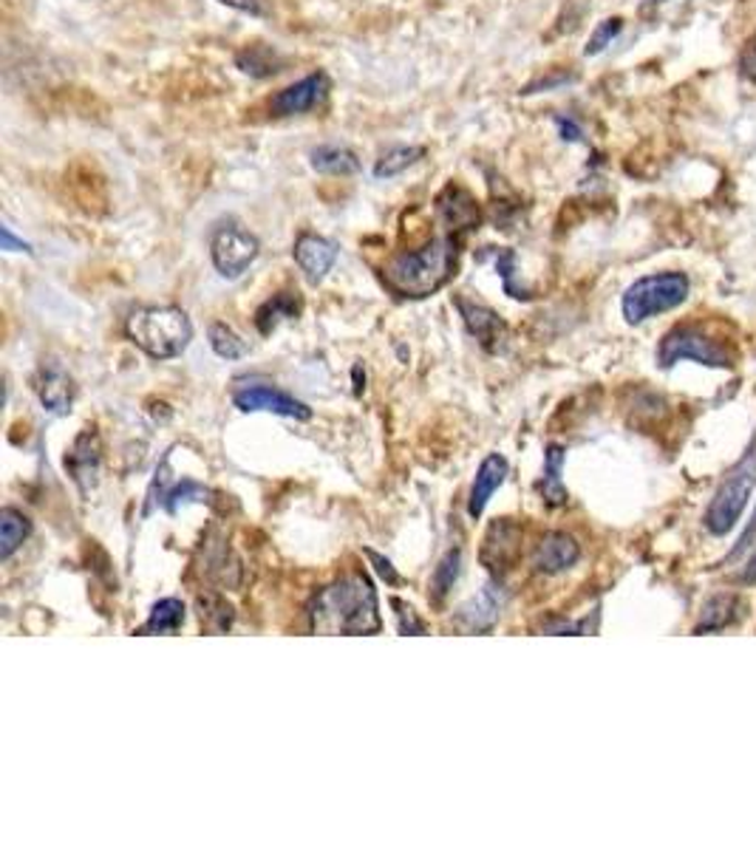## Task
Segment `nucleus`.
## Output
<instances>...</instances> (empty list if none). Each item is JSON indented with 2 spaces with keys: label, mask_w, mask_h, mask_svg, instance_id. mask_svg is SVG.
Listing matches in <instances>:
<instances>
[{
  "label": "nucleus",
  "mask_w": 756,
  "mask_h": 849,
  "mask_svg": "<svg viewBox=\"0 0 756 849\" xmlns=\"http://www.w3.org/2000/svg\"><path fill=\"white\" fill-rule=\"evenodd\" d=\"M310 626L317 634H377L382 618L375 583L363 572L329 583L312 600Z\"/></svg>",
  "instance_id": "1"
},
{
  "label": "nucleus",
  "mask_w": 756,
  "mask_h": 849,
  "mask_svg": "<svg viewBox=\"0 0 756 849\" xmlns=\"http://www.w3.org/2000/svg\"><path fill=\"white\" fill-rule=\"evenodd\" d=\"M456 258H459V238H431L419 250L394 255L382 269V281L400 297H428L454 278Z\"/></svg>",
  "instance_id": "2"
},
{
  "label": "nucleus",
  "mask_w": 756,
  "mask_h": 849,
  "mask_svg": "<svg viewBox=\"0 0 756 849\" xmlns=\"http://www.w3.org/2000/svg\"><path fill=\"white\" fill-rule=\"evenodd\" d=\"M125 334L153 360H174L193 340V324L179 306H139L125 320Z\"/></svg>",
  "instance_id": "3"
},
{
  "label": "nucleus",
  "mask_w": 756,
  "mask_h": 849,
  "mask_svg": "<svg viewBox=\"0 0 756 849\" xmlns=\"http://www.w3.org/2000/svg\"><path fill=\"white\" fill-rule=\"evenodd\" d=\"M689 292H692V283H689L683 273L646 275V278H638L623 292L620 309H623L627 324L638 326L648 320V317L678 309L680 303H685Z\"/></svg>",
  "instance_id": "4"
},
{
  "label": "nucleus",
  "mask_w": 756,
  "mask_h": 849,
  "mask_svg": "<svg viewBox=\"0 0 756 849\" xmlns=\"http://www.w3.org/2000/svg\"><path fill=\"white\" fill-rule=\"evenodd\" d=\"M756 484V445L748 454L736 461L731 473L722 479V484L714 493L711 504L706 510V527L711 535L731 533V527H736L742 510L748 507V498L754 493Z\"/></svg>",
  "instance_id": "5"
},
{
  "label": "nucleus",
  "mask_w": 756,
  "mask_h": 849,
  "mask_svg": "<svg viewBox=\"0 0 756 849\" xmlns=\"http://www.w3.org/2000/svg\"><path fill=\"white\" fill-rule=\"evenodd\" d=\"M680 360H694L700 366L731 368V354L720 340H711L697 326H675L657 346V366L671 368Z\"/></svg>",
  "instance_id": "6"
},
{
  "label": "nucleus",
  "mask_w": 756,
  "mask_h": 849,
  "mask_svg": "<svg viewBox=\"0 0 756 849\" xmlns=\"http://www.w3.org/2000/svg\"><path fill=\"white\" fill-rule=\"evenodd\" d=\"M261 252V241L250 230L238 224H222L210 238V258L222 278L236 281L255 264Z\"/></svg>",
  "instance_id": "7"
},
{
  "label": "nucleus",
  "mask_w": 756,
  "mask_h": 849,
  "mask_svg": "<svg viewBox=\"0 0 756 849\" xmlns=\"http://www.w3.org/2000/svg\"><path fill=\"white\" fill-rule=\"evenodd\" d=\"M232 403H236L238 410H244V414H259V410H267V414H275V417H287V419H310L312 408L295 396H289L287 391H278L273 385H247V389H238L232 394Z\"/></svg>",
  "instance_id": "8"
},
{
  "label": "nucleus",
  "mask_w": 756,
  "mask_h": 849,
  "mask_svg": "<svg viewBox=\"0 0 756 849\" xmlns=\"http://www.w3.org/2000/svg\"><path fill=\"white\" fill-rule=\"evenodd\" d=\"M331 91V79L326 72H312L303 79L287 86L284 91L269 100V114L273 116H298L317 109Z\"/></svg>",
  "instance_id": "9"
},
{
  "label": "nucleus",
  "mask_w": 756,
  "mask_h": 849,
  "mask_svg": "<svg viewBox=\"0 0 756 849\" xmlns=\"http://www.w3.org/2000/svg\"><path fill=\"white\" fill-rule=\"evenodd\" d=\"M100 468H102L100 436H97L94 428H86V431L79 433L77 440H74L72 451L65 454V470L72 473L79 493L88 496V493L94 490L97 479H100Z\"/></svg>",
  "instance_id": "10"
},
{
  "label": "nucleus",
  "mask_w": 756,
  "mask_h": 849,
  "mask_svg": "<svg viewBox=\"0 0 756 849\" xmlns=\"http://www.w3.org/2000/svg\"><path fill=\"white\" fill-rule=\"evenodd\" d=\"M454 306L459 309L462 320H465L470 334L482 343L484 352L490 354L502 352L504 340H507V326H504V320L496 315V312L482 306V303L470 301V297L465 295H456Z\"/></svg>",
  "instance_id": "11"
},
{
  "label": "nucleus",
  "mask_w": 756,
  "mask_h": 849,
  "mask_svg": "<svg viewBox=\"0 0 756 849\" xmlns=\"http://www.w3.org/2000/svg\"><path fill=\"white\" fill-rule=\"evenodd\" d=\"M292 258L301 267L303 278L312 287H317L329 275V269L335 267V261H338V244L324 236H315V232H301L295 246H292Z\"/></svg>",
  "instance_id": "12"
},
{
  "label": "nucleus",
  "mask_w": 756,
  "mask_h": 849,
  "mask_svg": "<svg viewBox=\"0 0 756 849\" xmlns=\"http://www.w3.org/2000/svg\"><path fill=\"white\" fill-rule=\"evenodd\" d=\"M519 541L521 530L513 524L511 519H499L496 524L490 527L488 535H484L482 544V563L493 572V575H502L504 569H511L513 561L519 558Z\"/></svg>",
  "instance_id": "13"
},
{
  "label": "nucleus",
  "mask_w": 756,
  "mask_h": 849,
  "mask_svg": "<svg viewBox=\"0 0 756 849\" xmlns=\"http://www.w3.org/2000/svg\"><path fill=\"white\" fill-rule=\"evenodd\" d=\"M578 558H581V547L567 533H547L533 549V567L544 572V575L567 572V569L576 567Z\"/></svg>",
  "instance_id": "14"
},
{
  "label": "nucleus",
  "mask_w": 756,
  "mask_h": 849,
  "mask_svg": "<svg viewBox=\"0 0 756 849\" xmlns=\"http://www.w3.org/2000/svg\"><path fill=\"white\" fill-rule=\"evenodd\" d=\"M35 391L40 396V403H43L46 410L51 414H68L74 403V382L72 377L65 375V368L60 363H43L40 366V375L35 380Z\"/></svg>",
  "instance_id": "15"
},
{
  "label": "nucleus",
  "mask_w": 756,
  "mask_h": 849,
  "mask_svg": "<svg viewBox=\"0 0 756 849\" xmlns=\"http://www.w3.org/2000/svg\"><path fill=\"white\" fill-rule=\"evenodd\" d=\"M504 479H507V459L499 454L484 456V461L479 465V470H476L474 487H470V498H468L470 519H479V516H482L488 502L493 498V493L504 484Z\"/></svg>",
  "instance_id": "16"
},
{
  "label": "nucleus",
  "mask_w": 756,
  "mask_h": 849,
  "mask_svg": "<svg viewBox=\"0 0 756 849\" xmlns=\"http://www.w3.org/2000/svg\"><path fill=\"white\" fill-rule=\"evenodd\" d=\"M502 604H504L502 586H499V583H488L476 598H470L468 604L462 606L459 623L462 626H468L470 632H488V629L499 620Z\"/></svg>",
  "instance_id": "17"
},
{
  "label": "nucleus",
  "mask_w": 756,
  "mask_h": 849,
  "mask_svg": "<svg viewBox=\"0 0 756 849\" xmlns=\"http://www.w3.org/2000/svg\"><path fill=\"white\" fill-rule=\"evenodd\" d=\"M437 210L451 230H474L479 224V207H476L468 190L456 188V185H448L445 193L437 199Z\"/></svg>",
  "instance_id": "18"
},
{
  "label": "nucleus",
  "mask_w": 756,
  "mask_h": 849,
  "mask_svg": "<svg viewBox=\"0 0 756 849\" xmlns=\"http://www.w3.org/2000/svg\"><path fill=\"white\" fill-rule=\"evenodd\" d=\"M310 165L324 176H354L361 174L363 162L346 144H320L310 153Z\"/></svg>",
  "instance_id": "19"
},
{
  "label": "nucleus",
  "mask_w": 756,
  "mask_h": 849,
  "mask_svg": "<svg viewBox=\"0 0 756 849\" xmlns=\"http://www.w3.org/2000/svg\"><path fill=\"white\" fill-rule=\"evenodd\" d=\"M236 65L244 74L255 79H267L275 77L278 72H284V60L281 54L273 49V46H244V49L236 54Z\"/></svg>",
  "instance_id": "20"
},
{
  "label": "nucleus",
  "mask_w": 756,
  "mask_h": 849,
  "mask_svg": "<svg viewBox=\"0 0 756 849\" xmlns=\"http://www.w3.org/2000/svg\"><path fill=\"white\" fill-rule=\"evenodd\" d=\"M32 535V521L26 512L17 507H3L0 510V558L9 561L17 549L23 547V541Z\"/></svg>",
  "instance_id": "21"
},
{
  "label": "nucleus",
  "mask_w": 756,
  "mask_h": 849,
  "mask_svg": "<svg viewBox=\"0 0 756 849\" xmlns=\"http://www.w3.org/2000/svg\"><path fill=\"white\" fill-rule=\"evenodd\" d=\"M564 459H567V454H564L562 445L547 447V456H544V479H541L539 487L541 496H544V502H547L550 507H564V504L569 502V493L562 482Z\"/></svg>",
  "instance_id": "22"
},
{
  "label": "nucleus",
  "mask_w": 756,
  "mask_h": 849,
  "mask_svg": "<svg viewBox=\"0 0 756 849\" xmlns=\"http://www.w3.org/2000/svg\"><path fill=\"white\" fill-rule=\"evenodd\" d=\"M298 315H301V297L295 292H278L255 312V326H259L261 334H269L275 326Z\"/></svg>",
  "instance_id": "23"
},
{
  "label": "nucleus",
  "mask_w": 756,
  "mask_h": 849,
  "mask_svg": "<svg viewBox=\"0 0 756 849\" xmlns=\"http://www.w3.org/2000/svg\"><path fill=\"white\" fill-rule=\"evenodd\" d=\"M181 623H185V604L179 598H162L153 604L139 634H171L181 629Z\"/></svg>",
  "instance_id": "24"
},
{
  "label": "nucleus",
  "mask_w": 756,
  "mask_h": 849,
  "mask_svg": "<svg viewBox=\"0 0 756 849\" xmlns=\"http://www.w3.org/2000/svg\"><path fill=\"white\" fill-rule=\"evenodd\" d=\"M426 156V148L423 144H396L391 151L382 153L375 165L377 179H394V176L405 174L408 167H414L419 159Z\"/></svg>",
  "instance_id": "25"
},
{
  "label": "nucleus",
  "mask_w": 756,
  "mask_h": 849,
  "mask_svg": "<svg viewBox=\"0 0 756 849\" xmlns=\"http://www.w3.org/2000/svg\"><path fill=\"white\" fill-rule=\"evenodd\" d=\"M734 609H736L734 595H717V598H711L706 604V612H703V618H700L694 632L697 634L720 632V629H726L728 623L734 620Z\"/></svg>",
  "instance_id": "26"
},
{
  "label": "nucleus",
  "mask_w": 756,
  "mask_h": 849,
  "mask_svg": "<svg viewBox=\"0 0 756 849\" xmlns=\"http://www.w3.org/2000/svg\"><path fill=\"white\" fill-rule=\"evenodd\" d=\"M459 569H462V549H448V553L442 555V561L437 563V569H433V578H431L433 600L448 598V592L454 590L456 578H459Z\"/></svg>",
  "instance_id": "27"
},
{
  "label": "nucleus",
  "mask_w": 756,
  "mask_h": 849,
  "mask_svg": "<svg viewBox=\"0 0 756 849\" xmlns=\"http://www.w3.org/2000/svg\"><path fill=\"white\" fill-rule=\"evenodd\" d=\"M210 346H213V352H216L218 357H224V360H238V357H244L247 354V343L238 338L227 324L210 326Z\"/></svg>",
  "instance_id": "28"
},
{
  "label": "nucleus",
  "mask_w": 756,
  "mask_h": 849,
  "mask_svg": "<svg viewBox=\"0 0 756 849\" xmlns=\"http://www.w3.org/2000/svg\"><path fill=\"white\" fill-rule=\"evenodd\" d=\"M202 606V623L213 632H227L232 626V606L224 604L218 595H207V598H199Z\"/></svg>",
  "instance_id": "29"
},
{
  "label": "nucleus",
  "mask_w": 756,
  "mask_h": 849,
  "mask_svg": "<svg viewBox=\"0 0 756 849\" xmlns=\"http://www.w3.org/2000/svg\"><path fill=\"white\" fill-rule=\"evenodd\" d=\"M620 31H623V17H606V21H601L598 26H595V31L590 35V40H587L583 54H587V58L601 54L606 46H613V40L620 35Z\"/></svg>",
  "instance_id": "30"
},
{
  "label": "nucleus",
  "mask_w": 756,
  "mask_h": 849,
  "mask_svg": "<svg viewBox=\"0 0 756 849\" xmlns=\"http://www.w3.org/2000/svg\"><path fill=\"white\" fill-rule=\"evenodd\" d=\"M391 606H394V612H396V629H400V634H426L428 632L426 620L414 612V606H408L405 600H400V598H391Z\"/></svg>",
  "instance_id": "31"
},
{
  "label": "nucleus",
  "mask_w": 756,
  "mask_h": 849,
  "mask_svg": "<svg viewBox=\"0 0 756 849\" xmlns=\"http://www.w3.org/2000/svg\"><path fill=\"white\" fill-rule=\"evenodd\" d=\"M572 74H555V77H541L536 79V83H530V86H525L519 91V94H539V91H550V88H558V86H567V83H572Z\"/></svg>",
  "instance_id": "32"
},
{
  "label": "nucleus",
  "mask_w": 756,
  "mask_h": 849,
  "mask_svg": "<svg viewBox=\"0 0 756 849\" xmlns=\"http://www.w3.org/2000/svg\"><path fill=\"white\" fill-rule=\"evenodd\" d=\"M222 7H230L236 12H244V15L261 17L267 15V0H218Z\"/></svg>",
  "instance_id": "33"
},
{
  "label": "nucleus",
  "mask_w": 756,
  "mask_h": 849,
  "mask_svg": "<svg viewBox=\"0 0 756 849\" xmlns=\"http://www.w3.org/2000/svg\"><path fill=\"white\" fill-rule=\"evenodd\" d=\"M740 68H742V74H745V77L751 79V83H756V31L748 37V43H745V49H742Z\"/></svg>",
  "instance_id": "34"
},
{
  "label": "nucleus",
  "mask_w": 756,
  "mask_h": 849,
  "mask_svg": "<svg viewBox=\"0 0 756 849\" xmlns=\"http://www.w3.org/2000/svg\"><path fill=\"white\" fill-rule=\"evenodd\" d=\"M366 558L371 563H375V569H377V572H380L382 578H386V581H389V583L400 581V575H396V572H394V567H391L389 558H382V555H377L375 549H366Z\"/></svg>",
  "instance_id": "35"
},
{
  "label": "nucleus",
  "mask_w": 756,
  "mask_h": 849,
  "mask_svg": "<svg viewBox=\"0 0 756 849\" xmlns=\"http://www.w3.org/2000/svg\"><path fill=\"white\" fill-rule=\"evenodd\" d=\"M555 123H558V128H562V139H567V142H583V130L578 128L572 119H567V116H558Z\"/></svg>",
  "instance_id": "36"
},
{
  "label": "nucleus",
  "mask_w": 756,
  "mask_h": 849,
  "mask_svg": "<svg viewBox=\"0 0 756 849\" xmlns=\"http://www.w3.org/2000/svg\"><path fill=\"white\" fill-rule=\"evenodd\" d=\"M754 533H756V510H754V516H751L748 527H745V533H742L740 541H736L734 553L728 555V558H740V555L751 547V538H754Z\"/></svg>",
  "instance_id": "37"
},
{
  "label": "nucleus",
  "mask_w": 756,
  "mask_h": 849,
  "mask_svg": "<svg viewBox=\"0 0 756 849\" xmlns=\"http://www.w3.org/2000/svg\"><path fill=\"white\" fill-rule=\"evenodd\" d=\"M0 236H3V250H9V252H32V246L26 244V241L15 238L12 227H3V230H0Z\"/></svg>",
  "instance_id": "38"
},
{
  "label": "nucleus",
  "mask_w": 756,
  "mask_h": 849,
  "mask_svg": "<svg viewBox=\"0 0 756 849\" xmlns=\"http://www.w3.org/2000/svg\"><path fill=\"white\" fill-rule=\"evenodd\" d=\"M742 583H756V549L748 558V563H745V569H742Z\"/></svg>",
  "instance_id": "39"
},
{
  "label": "nucleus",
  "mask_w": 756,
  "mask_h": 849,
  "mask_svg": "<svg viewBox=\"0 0 756 849\" xmlns=\"http://www.w3.org/2000/svg\"><path fill=\"white\" fill-rule=\"evenodd\" d=\"M643 3H648V7H655V3H663V0H643Z\"/></svg>",
  "instance_id": "40"
}]
</instances>
